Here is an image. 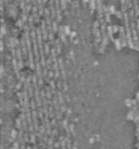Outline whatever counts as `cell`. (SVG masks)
Wrapping results in <instances>:
<instances>
[{
  "label": "cell",
  "instance_id": "cell-1",
  "mask_svg": "<svg viewBox=\"0 0 139 149\" xmlns=\"http://www.w3.org/2000/svg\"><path fill=\"white\" fill-rule=\"evenodd\" d=\"M113 42H114L117 50H121V49L123 48V46H122V41H121V38H114V40H113Z\"/></svg>",
  "mask_w": 139,
  "mask_h": 149
},
{
  "label": "cell",
  "instance_id": "cell-2",
  "mask_svg": "<svg viewBox=\"0 0 139 149\" xmlns=\"http://www.w3.org/2000/svg\"><path fill=\"white\" fill-rule=\"evenodd\" d=\"M117 11H118V9H117L114 5H109V12H110L111 15H115V13H117Z\"/></svg>",
  "mask_w": 139,
  "mask_h": 149
},
{
  "label": "cell",
  "instance_id": "cell-3",
  "mask_svg": "<svg viewBox=\"0 0 139 149\" xmlns=\"http://www.w3.org/2000/svg\"><path fill=\"white\" fill-rule=\"evenodd\" d=\"M77 30H71L70 32V34H69V40H71V38H75V37H77Z\"/></svg>",
  "mask_w": 139,
  "mask_h": 149
},
{
  "label": "cell",
  "instance_id": "cell-4",
  "mask_svg": "<svg viewBox=\"0 0 139 149\" xmlns=\"http://www.w3.org/2000/svg\"><path fill=\"white\" fill-rule=\"evenodd\" d=\"M135 99H137V102H138V104H139V90L135 92Z\"/></svg>",
  "mask_w": 139,
  "mask_h": 149
},
{
  "label": "cell",
  "instance_id": "cell-5",
  "mask_svg": "<svg viewBox=\"0 0 139 149\" xmlns=\"http://www.w3.org/2000/svg\"><path fill=\"white\" fill-rule=\"evenodd\" d=\"M137 29L139 30V17H137Z\"/></svg>",
  "mask_w": 139,
  "mask_h": 149
},
{
  "label": "cell",
  "instance_id": "cell-6",
  "mask_svg": "<svg viewBox=\"0 0 139 149\" xmlns=\"http://www.w3.org/2000/svg\"><path fill=\"white\" fill-rule=\"evenodd\" d=\"M119 3L121 4H126V0H119Z\"/></svg>",
  "mask_w": 139,
  "mask_h": 149
},
{
  "label": "cell",
  "instance_id": "cell-7",
  "mask_svg": "<svg viewBox=\"0 0 139 149\" xmlns=\"http://www.w3.org/2000/svg\"><path fill=\"white\" fill-rule=\"evenodd\" d=\"M138 79H139V73H138Z\"/></svg>",
  "mask_w": 139,
  "mask_h": 149
}]
</instances>
